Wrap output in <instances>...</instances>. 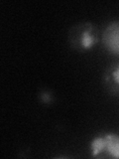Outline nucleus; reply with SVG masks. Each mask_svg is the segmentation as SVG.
I'll return each instance as SVG.
<instances>
[{"label": "nucleus", "instance_id": "nucleus-1", "mask_svg": "<svg viewBox=\"0 0 119 159\" xmlns=\"http://www.w3.org/2000/svg\"><path fill=\"white\" fill-rule=\"evenodd\" d=\"M99 30L91 22L83 21L73 25L68 31V42L77 52H87L99 42Z\"/></svg>", "mask_w": 119, "mask_h": 159}, {"label": "nucleus", "instance_id": "nucleus-2", "mask_svg": "<svg viewBox=\"0 0 119 159\" xmlns=\"http://www.w3.org/2000/svg\"><path fill=\"white\" fill-rule=\"evenodd\" d=\"M88 148L92 158L119 159V134L115 132L98 134L90 140Z\"/></svg>", "mask_w": 119, "mask_h": 159}, {"label": "nucleus", "instance_id": "nucleus-3", "mask_svg": "<svg viewBox=\"0 0 119 159\" xmlns=\"http://www.w3.org/2000/svg\"><path fill=\"white\" fill-rule=\"evenodd\" d=\"M102 43L109 53L119 56V21L109 23L102 33Z\"/></svg>", "mask_w": 119, "mask_h": 159}, {"label": "nucleus", "instance_id": "nucleus-4", "mask_svg": "<svg viewBox=\"0 0 119 159\" xmlns=\"http://www.w3.org/2000/svg\"><path fill=\"white\" fill-rule=\"evenodd\" d=\"M104 83L112 94L119 96V62L110 65L104 73Z\"/></svg>", "mask_w": 119, "mask_h": 159}, {"label": "nucleus", "instance_id": "nucleus-5", "mask_svg": "<svg viewBox=\"0 0 119 159\" xmlns=\"http://www.w3.org/2000/svg\"><path fill=\"white\" fill-rule=\"evenodd\" d=\"M41 99L43 102L49 103V102H51V96H50V93H49L48 97H45V93H41Z\"/></svg>", "mask_w": 119, "mask_h": 159}]
</instances>
